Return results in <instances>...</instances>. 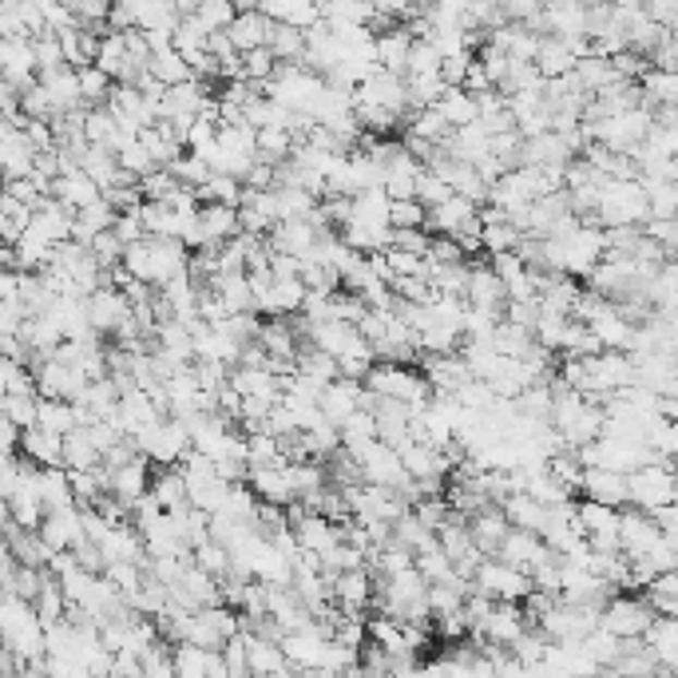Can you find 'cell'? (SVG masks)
Instances as JSON below:
<instances>
[{"mask_svg": "<svg viewBox=\"0 0 678 678\" xmlns=\"http://www.w3.org/2000/svg\"><path fill=\"white\" fill-rule=\"evenodd\" d=\"M0 416L9 421L12 428H33L36 425V397H4V405H0Z\"/></svg>", "mask_w": 678, "mask_h": 678, "instance_id": "d6986e66", "label": "cell"}, {"mask_svg": "<svg viewBox=\"0 0 678 678\" xmlns=\"http://www.w3.org/2000/svg\"><path fill=\"white\" fill-rule=\"evenodd\" d=\"M547 556H552V552H547L544 540H540L536 532H516V528H508V536L500 540L493 559H500V564H508V568L524 571L528 576V571L540 568Z\"/></svg>", "mask_w": 678, "mask_h": 678, "instance_id": "277c9868", "label": "cell"}, {"mask_svg": "<svg viewBox=\"0 0 678 678\" xmlns=\"http://www.w3.org/2000/svg\"><path fill=\"white\" fill-rule=\"evenodd\" d=\"M222 36L230 40V48L239 56L254 52V48H266L274 36V21H266L258 9H246V12H234V21L222 28Z\"/></svg>", "mask_w": 678, "mask_h": 678, "instance_id": "5b68a950", "label": "cell"}, {"mask_svg": "<svg viewBox=\"0 0 678 678\" xmlns=\"http://www.w3.org/2000/svg\"><path fill=\"white\" fill-rule=\"evenodd\" d=\"M147 76H152L155 84H164V88H179V84L191 80V68H186V60L175 48H167V52H155L152 60H147Z\"/></svg>", "mask_w": 678, "mask_h": 678, "instance_id": "5bb4252c", "label": "cell"}, {"mask_svg": "<svg viewBox=\"0 0 678 678\" xmlns=\"http://www.w3.org/2000/svg\"><path fill=\"white\" fill-rule=\"evenodd\" d=\"M111 234L123 242V246H132V242L147 239L140 227V215H116V222H111Z\"/></svg>", "mask_w": 678, "mask_h": 678, "instance_id": "7402d4cb", "label": "cell"}, {"mask_svg": "<svg viewBox=\"0 0 678 678\" xmlns=\"http://www.w3.org/2000/svg\"><path fill=\"white\" fill-rule=\"evenodd\" d=\"M147 484H152V460H147V457H135V460H128L123 469L111 472L108 496H116L120 504H128V508H132V504L140 500V496H147Z\"/></svg>", "mask_w": 678, "mask_h": 678, "instance_id": "ba28073f", "label": "cell"}, {"mask_svg": "<svg viewBox=\"0 0 678 678\" xmlns=\"http://www.w3.org/2000/svg\"><path fill=\"white\" fill-rule=\"evenodd\" d=\"M258 12H263L266 21L286 24V28H298V33H306V28H314V24L322 21V4H310V0H298V4H278V0H266V4H258Z\"/></svg>", "mask_w": 678, "mask_h": 678, "instance_id": "30bf717a", "label": "cell"}, {"mask_svg": "<svg viewBox=\"0 0 678 678\" xmlns=\"http://www.w3.org/2000/svg\"><path fill=\"white\" fill-rule=\"evenodd\" d=\"M389 230H425V207L416 198L389 203Z\"/></svg>", "mask_w": 678, "mask_h": 678, "instance_id": "ffe728a7", "label": "cell"}, {"mask_svg": "<svg viewBox=\"0 0 678 678\" xmlns=\"http://www.w3.org/2000/svg\"><path fill=\"white\" fill-rule=\"evenodd\" d=\"M52 198L64 210H72V215H76V210H84V207H92V203H96L99 186L92 183L84 171H76V175H60V179H56V183H52Z\"/></svg>", "mask_w": 678, "mask_h": 678, "instance_id": "8fae6325", "label": "cell"}, {"mask_svg": "<svg viewBox=\"0 0 678 678\" xmlns=\"http://www.w3.org/2000/svg\"><path fill=\"white\" fill-rule=\"evenodd\" d=\"M655 615L643 603V595H612V600L600 607V619H595V631L615 634V639H639L646 631Z\"/></svg>", "mask_w": 678, "mask_h": 678, "instance_id": "7a4b0ae2", "label": "cell"}, {"mask_svg": "<svg viewBox=\"0 0 678 678\" xmlns=\"http://www.w3.org/2000/svg\"><path fill=\"white\" fill-rule=\"evenodd\" d=\"M433 108H437V116L449 123L452 132L469 128V123H476V99H472L469 92H460V88H445V96H440Z\"/></svg>", "mask_w": 678, "mask_h": 678, "instance_id": "4fadbf2b", "label": "cell"}, {"mask_svg": "<svg viewBox=\"0 0 678 678\" xmlns=\"http://www.w3.org/2000/svg\"><path fill=\"white\" fill-rule=\"evenodd\" d=\"M242 651H246V678H274L290 670L282 655V643L263 639V634H242Z\"/></svg>", "mask_w": 678, "mask_h": 678, "instance_id": "52a82bcc", "label": "cell"}, {"mask_svg": "<svg viewBox=\"0 0 678 678\" xmlns=\"http://www.w3.org/2000/svg\"><path fill=\"white\" fill-rule=\"evenodd\" d=\"M413 191H416V203L425 210H433V207H440V203H449L452 198V191L445 183H440L437 175H428L425 167L416 171V183H413Z\"/></svg>", "mask_w": 678, "mask_h": 678, "instance_id": "e0dca14e", "label": "cell"}, {"mask_svg": "<svg viewBox=\"0 0 678 678\" xmlns=\"http://www.w3.org/2000/svg\"><path fill=\"white\" fill-rule=\"evenodd\" d=\"M580 500L603 504V508H627V472L612 469H583Z\"/></svg>", "mask_w": 678, "mask_h": 678, "instance_id": "8992f818", "label": "cell"}, {"mask_svg": "<svg viewBox=\"0 0 678 678\" xmlns=\"http://www.w3.org/2000/svg\"><path fill=\"white\" fill-rule=\"evenodd\" d=\"M147 496H152L164 512L186 504V484H183V472L179 469H155L152 464V484H147Z\"/></svg>", "mask_w": 678, "mask_h": 678, "instance_id": "7c38bea8", "label": "cell"}, {"mask_svg": "<svg viewBox=\"0 0 678 678\" xmlns=\"http://www.w3.org/2000/svg\"><path fill=\"white\" fill-rule=\"evenodd\" d=\"M389 251H405V254H416V258H425L428 234L425 230H389Z\"/></svg>", "mask_w": 678, "mask_h": 678, "instance_id": "44dd1931", "label": "cell"}, {"mask_svg": "<svg viewBox=\"0 0 678 678\" xmlns=\"http://www.w3.org/2000/svg\"><path fill=\"white\" fill-rule=\"evenodd\" d=\"M60 440L64 437H56V433H48V428L33 425L21 433V445H16V449L24 452L28 464H36V469L45 472V469H60Z\"/></svg>", "mask_w": 678, "mask_h": 678, "instance_id": "9c48e42d", "label": "cell"}, {"mask_svg": "<svg viewBox=\"0 0 678 678\" xmlns=\"http://www.w3.org/2000/svg\"><path fill=\"white\" fill-rule=\"evenodd\" d=\"M675 504V464H639L627 472V508L655 512Z\"/></svg>", "mask_w": 678, "mask_h": 678, "instance_id": "6da1fadb", "label": "cell"}, {"mask_svg": "<svg viewBox=\"0 0 678 678\" xmlns=\"http://www.w3.org/2000/svg\"><path fill=\"white\" fill-rule=\"evenodd\" d=\"M658 540H663V532L655 528L651 516L634 512V508H619V556H623L627 564L643 559Z\"/></svg>", "mask_w": 678, "mask_h": 678, "instance_id": "3957f363", "label": "cell"}, {"mask_svg": "<svg viewBox=\"0 0 678 678\" xmlns=\"http://www.w3.org/2000/svg\"><path fill=\"white\" fill-rule=\"evenodd\" d=\"M195 21L207 33H222L234 21V4H227V0H203V4H195Z\"/></svg>", "mask_w": 678, "mask_h": 678, "instance_id": "ac0fdd59", "label": "cell"}, {"mask_svg": "<svg viewBox=\"0 0 678 678\" xmlns=\"http://www.w3.org/2000/svg\"><path fill=\"white\" fill-rule=\"evenodd\" d=\"M76 84H80V104H84V108H104V104H108V96H111V80L104 76V72H99L96 64L92 68H80L76 72Z\"/></svg>", "mask_w": 678, "mask_h": 678, "instance_id": "9a60e30c", "label": "cell"}, {"mask_svg": "<svg viewBox=\"0 0 678 678\" xmlns=\"http://www.w3.org/2000/svg\"><path fill=\"white\" fill-rule=\"evenodd\" d=\"M274 68H278V60L270 56V48H254V52L242 56V80L254 84V88H263L266 80H274Z\"/></svg>", "mask_w": 678, "mask_h": 678, "instance_id": "2e32d148", "label": "cell"}]
</instances>
